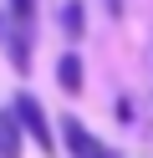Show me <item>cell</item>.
<instances>
[{
  "label": "cell",
  "mask_w": 153,
  "mask_h": 158,
  "mask_svg": "<svg viewBox=\"0 0 153 158\" xmlns=\"http://www.w3.org/2000/svg\"><path fill=\"white\" fill-rule=\"evenodd\" d=\"M10 112H15V123L26 127V138L41 148L46 158H56V138H51V123H46V112H41V102L31 92H15V102H10Z\"/></svg>",
  "instance_id": "1"
},
{
  "label": "cell",
  "mask_w": 153,
  "mask_h": 158,
  "mask_svg": "<svg viewBox=\"0 0 153 158\" xmlns=\"http://www.w3.org/2000/svg\"><path fill=\"white\" fill-rule=\"evenodd\" d=\"M5 10L20 21V31H31V21H36V0H5Z\"/></svg>",
  "instance_id": "7"
},
{
  "label": "cell",
  "mask_w": 153,
  "mask_h": 158,
  "mask_svg": "<svg viewBox=\"0 0 153 158\" xmlns=\"http://www.w3.org/2000/svg\"><path fill=\"white\" fill-rule=\"evenodd\" d=\"M61 26H66V41H82V0L61 5Z\"/></svg>",
  "instance_id": "5"
},
{
  "label": "cell",
  "mask_w": 153,
  "mask_h": 158,
  "mask_svg": "<svg viewBox=\"0 0 153 158\" xmlns=\"http://www.w3.org/2000/svg\"><path fill=\"white\" fill-rule=\"evenodd\" d=\"M56 82H61V92H71V97L87 87V82H82V56L77 51H61L56 56Z\"/></svg>",
  "instance_id": "3"
},
{
  "label": "cell",
  "mask_w": 153,
  "mask_h": 158,
  "mask_svg": "<svg viewBox=\"0 0 153 158\" xmlns=\"http://www.w3.org/2000/svg\"><path fill=\"white\" fill-rule=\"evenodd\" d=\"M10 61H15L20 72L31 66V31H15V36H10Z\"/></svg>",
  "instance_id": "6"
},
{
  "label": "cell",
  "mask_w": 153,
  "mask_h": 158,
  "mask_svg": "<svg viewBox=\"0 0 153 158\" xmlns=\"http://www.w3.org/2000/svg\"><path fill=\"white\" fill-rule=\"evenodd\" d=\"M0 158H20V123H15V112H0Z\"/></svg>",
  "instance_id": "4"
},
{
  "label": "cell",
  "mask_w": 153,
  "mask_h": 158,
  "mask_svg": "<svg viewBox=\"0 0 153 158\" xmlns=\"http://www.w3.org/2000/svg\"><path fill=\"white\" fill-rule=\"evenodd\" d=\"M61 138H66V148H71V158H117L102 138H92L87 127L77 123V117H61Z\"/></svg>",
  "instance_id": "2"
}]
</instances>
